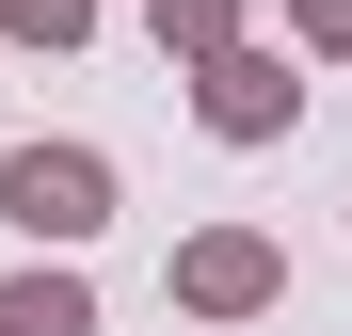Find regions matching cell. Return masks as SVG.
<instances>
[{
    "label": "cell",
    "instance_id": "6da1fadb",
    "mask_svg": "<svg viewBox=\"0 0 352 336\" xmlns=\"http://www.w3.org/2000/svg\"><path fill=\"white\" fill-rule=\"evenodd\" d=\"M0 224H16V240H48V256H80L96 224H112V160L96 144H0Z\"/></svg>",
    "mask_w": 352,
    "mask_h": 336
},
{
    "label": "cell",
    "instance_id": "7a4b0ae2",
    "mask_svg": "<svg viewBox=\"0 0 352 336\" xmlns=\"http://www.w3.org/2000/svg\"><path fill=\"white\" fill-rule=\"evenodd\" d=\"M160 289H176V320H272L288 304V240L272 224H192L160 256Z\"/></svg>",
    "mask_w": 352,
    "mask_h": 336
},
{
    "label": "cell",
    "instance_id": "3957f363",
    "mask_svg": "<svg viewBox=\"0 0 352 336\" xmlns=\"http://www.w3.org/2000/svg\"><path fill=\"white\" fill-rule=\"evenodd\" d=\"M192 112L224 144H272V128H305V48H224V65H192Z\"/></svg>",
    "mask_w": 352,
    "mask_h": 336
},
{
    "label": "cell",
    "instance_id": "277c9868",
    "mask_svg": "<svg viewBox=\"0 0 352 336\" xmlns=\"http://www.w3.org/2000/svg\"><path fill=\"white\" fill-rule=\"evenodd\" d=\"M0 336H96L80 256H48V272H0Z\"/></svg>",
    "mask_w": 352,
    "mask_h": 336
},
{
    "label": "cell",
    "instance_id": "5b68a950",
    "mask_svg": "<svg viewBox=\"0 0 352 336\" xmlns=\"http://www.w3.org/2000/svg\"><path fill=\"white\" fill-rule=\"evenodd\" d=\"M144 32H160V65L192 80V65H224V48H241V0H144Z\"/></svg>",
    "mask_w": 352,
    "mask_h": 336
},
{
    "label": "cell",
    "instance_id": "8992f818",
    "mask_svg": "<svg viewBox=\"0 0 352 336\" xmlns=\"http://www.w3.org/2000/svg\"><path fill=\"white\" fill-rule=\"evenodd\" d=\"M0 48H48L65 65V48H96V0H0Z\"/></svg>",
    "mask_w": 352,
    "mask_h": 336
},
{
    "label": "cell",
    "instance_id": "52a82bcc",
    "mask_svg": "<svg viewBox=\"0 0 352 336\" xmlns=\"http://www.w3.org/2000/svg\"><path fill=\"white\" fill-rule=\"evenodd\" d=\"M288 48L305 65H352V0H288Z\"/></svg>",
    "mask_w": 352,
    "mask_h": 336
}]
</instances>
